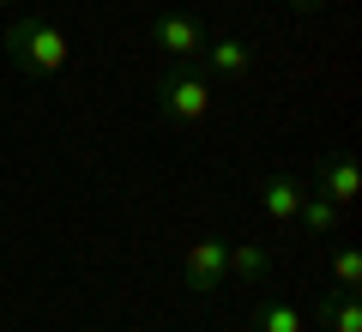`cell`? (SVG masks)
Returning <instances> with one entry per match:
<instances>
[{
	"label": "cell",
	"mask_w": 362,
	"mask_h": 332,
	"mask_svg": "<svg viewBox=\"0 0 362 332\" xmlns=\"http://www.w3.org/2000/svg\"><path fill=\"white\" fill-rule=\"evenodd\" d=\"M0 49H6V61L25 79H61L66 61H73V42H66V30L49 13H18L6 25V37H0Z\"/></svg>",
	"instance_id": "obj_1"
},
{
	"label": "cell",
	"mask_w": 362,
	"mask_h": 332,
	"mask_svg": "<svg viewBox=\"0 0 362 332\" xmlns=\"http://www.w3.org/2000/svg\"><path fill=\"white\" fill-rule=\"evenodd\" d=\"M151 109L163 127L175 133H194L211 121V109H218V91H211V79L199 73V67H163V73L151 79Z\"/></svg>",
	"instance_id": "obj_2"
},
{
	"label": "cell",
	"mask_w": 362,
	"mask_h": 332,
	"mask_svg": "<svg viewBox=\"0 0 362 332\" xmlns=\"http://www.w3.org/2000/svg\"><path fill=\"white\" fill-rule=\"evenodd\" d=\"M151 49L163 55L169 67H199L206 25H199L194 13H157V18H151Z\"/></svg>",
	"instance_id": "obj_3"
},
{
	"label": "cell",
	"mask_w": 362,
	"mask_h": 332,
	"mask_svg": "<svg viewBox=\"0 0 362 332\" xmlns=\"http://www.w3.org/2000/svg\"><path fill=\"white\" fill-rule=\"evenodd\" d=\"M181 284L194 296H211L230 284V242H218V236H199V242L181 248Z\"/></svg>",
	"instance_id": "obj_4"
},
{
	"label": "cell",
	"mask_w": 362,
	"mask_h": 332,
	"mask_svg": "<svg viewBox=\"0 0 362 332\" xmlns=\"http://www.w3.org/2000/svg\"><path fill=\"white\" fill-rule=\"evenodd\" d=\"M199 67H206V79H218V85H242V79H254L259 49H254L247 37H206Z\"/></svg>",
	"instance_id": "obj_5"
},
{
	"label": "cell",
	"mask_w": 362,
	"mask_h": 332,
	"mask_svg": "<svg viewBox=\"0 0 362 332\" xmlns=\"http://www.w3.org/2000/svg\"><path fill=\"white\" fill-rule=\"evenodd\" d=\"M314 193H326L332 205H356L362 169H356V157H350L344 145H326V151L314 157Z\"/></svg>",
	"instance_id": "obj_6"
},
{
	"label": "cell",
	"mask_w": 362,
	"mask_h": 332,
	"mask_svg": "<svg viewBox=\"0 0 362 332\" xmlns=\"http://www.w3.org/2000/svg\"><path fill=\"white\" fill-rule=\"evenodd\" d=\"M302 181L296 176H266L259 181V212L272 217V224H296V205H302Z\"/></svg>",
	"instance_id": "obj_7"
},
{
	"label": "cell",
	"mask_w": 362,
	"mask_h": 332,
	"mask_svg": "<svg viewBox=\"0 0 362 332\" xmlns=\"http://www.w3.org/2000/svg\"><path fill=\"white\" fill-rule=\"evenodd\" d=\"M247 326L254 332H308V320H302L296 302H278V296H259L254 314H247Z\"/></svg>",
	"instance_id": "obj_8"
},
{
	"label": "cell",
	"mask_w": 362,
	"mask_h": 332,
	"mask_svg": "<svg viewBox=\"0 0 362 332\" xmlns=\"http://www.w3.org/2000/svg\"><path fill=\"white\" fill-rule=\"evenodd\" d=\"M320 332H362V302H356V290H326V296H320Z\"/></svg>",
	"instance_id": "obj_9"
},
{
	"label": "cell",
	"mask_w": 362,
	"mask_h": 332,
	"mask_svg": "<svg viewBox=\"0 0 362 332\" xmlns=\"http://www.w3.org/2000/svg\"><path fill=\"white\" fill-rule=\"evenodd\" d=\"M296 224L308 236H332L338 224H344V205H332L326 193H302V205H296Z\"/></svg>",
	"instance_id": "obj_10"
},
{
	"label": "cell",
	"mask_w": 362,
	"mask_h": 332,
	"mask_svg": "<svg viewBox=\"0 0 362 332\" xmlns=\"http://www.w3.org/2000/svg\"><path fill=\"white\" fill-rule=\"evenodd\" d=\"M230 278L266 284V278H272V254H266L259 242H230Z\"/></svg>",
	"instance_id": "obj_11"
},
{
	"label": "cell",
	"mask_w": 362,
	"mask_h": 332,
	"mask_svg": "<svg viewBox=\"0 0 362 332\" xmlns=\"http://www.w3.org/2000/svg\"><path fill=\"white\" fill-rule=\"evenodd\" d=\"M332 290H362V254L356 248H338L332 254Z\"/></svg>",
	"instance_id": "obj_12"
},
{
	"label": "cell",
	"mask_w": 362,
	"mask_h": 332,
	"mask_svg": "<svg viewBox=\"0 0 362 332\" xmlns=\"http://www.w3.org/2000/svg\"><path fill=\"white\" fill-rule=\"evenodd\" d=\"M290 13H326V6H332V0H284Z\"/></svg>",
	"instance_id": "obj_13"
},
{
	"label": "cell",
	"mask_w": 362,
	"mask_h": 332,
	"mask_svg": "<svg viewBox=\"0 0 362 332\" xmlns=\"http://www.w3.org/2000/svg\"><path fill=\"white\" fill-rule=\"evenodd\" d=\"M0 6H18V0H0Z\"/></svg>",
	"instance_id": "obj_14"
}]
</instances>
